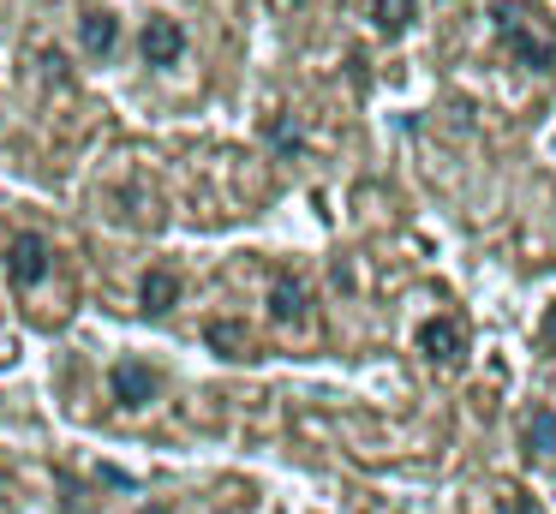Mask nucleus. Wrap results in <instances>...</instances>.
<instances>
[{"label":"nucleus","instance_id":"obj_1","mask_svg":"<svg viewBox=\"0 0 556 514\" xmlns=\"http://www.w3.org/2000/svg\"><path fill=\"white\" fill-rule=\"evenodd\" d=\"M496 36H503L508 60H520V66H532V72H551L556 66V36L544 30L532 12L503 7V12H496Z\"/></svg>","mask_w":556,"mask_h":514},{"label":"nucleus","instance_id":"obj_2","mask_svg":"<svg viewBox=\"0 0 556 514\" xmlns=\"http://www.w3.org/2000/svg\"><path fill=\"white\" fill-rule=\"evenodd\" d=\"M49 239L42 234H13L7 239V281L13 287H37L42 275H49Z\"/></svg>","mask_w":556,"mask_h":514},{"label":"nucleus","instance_id":"obj_3","mask_svg":"<svg viewBox=\"0 0 556 514\" xmlns=\"http://www.w3.org/2000/svg\"><path fill=\"white\" fill-rule=\"evenodd\" d=\"M413 347H419V353L431 359V365H455V359H460V347H467V329H460L455 317H431V323H419Z\"/></svg>","mask_w":556,"mask_h":514},{"label":"nucleus","instance_id":"obj_4","mask_svg":"<svg viewBox=\"0 0 556 514\" xmlns=\"http://www.w3.org/2000/svg\"><path fill=\"white\" fill-rule=\"evenodd\" d=\"M269 317H276L281 329H305V317H312L305 281H293V275H276V287H269Z\"/></svg>","mask_w":556,"mask_h":514},{"label":"nucleus","instance_id":"obj_5","mask_svg":"<svg viewBox=\"0 0 556 514\" xmlns=\"http://www.w3.org/2000/svg\"><path fill=\"white\" fill-rule=\"evenodd\" d=\"M109 383H114V401L121 406H144L150 394H156V371L138 365V359H121V365L109 371Z\"/></svg>","mask_w":556,"mask_h":514},{"label":"nucleus","instance_id":"obj_6","mask_svg":"<svg viewBox=\"0 0 556 514\" xmlns=\"http://www.w3.org/2000/svg\"><path fill=\"white\" fill-rule=\"evenodd\" d=\"M180 54H186L180 18H150V24H144V60H150V66H174Z\"/></svg>","mask_w":556,"mask_h":514},{"label":"nucleus","instance_id":"obj_7","mask_svg":"<svg viewBox=\"0 0 556 514\" xmlns=\"http://www.w3.org/2000/svg\"><path fill=\"white\" fill-rule=\"evenodd\" d=\"M520 442H527V454L539 466H551L556 473V413L551 406H539V413H527V425H520Z\"/></svg>","mask_w":556,"mask_h":514},{"label":"nucleus","instance_id":"obj_8","mask_svg":"<svg viewBox=\"0 0 556 514\" xmlns=\"http://www.w3.org/2000/svg\"><path fill=\"white\" fill-rule=\"evenodd\" d=\"M138 299H144V311H174V299H180V275H174V269H150Z\"/></svg>","mask_w":556,"mask_h":514},{"label":"nucleus","instance_id":"obj_9","mask_svg":"<svg viewBox=\"0 0 556 514\" xmlns=\"http://www.w3.org/2000/svg\"><path fill=\"white\" fill-rule=\"evenodd\" d=\"M210 347H216V353H228V359H245L252 353V335H245V323H210Z\"/></svg>","mask_w":556,"mask_h":514},{"label":"nucleus","instance_id":"obj_10","mask_svg":"<svg viewBox=\"0 0 556 514\" xmlns=\"http://www.w3.org/2000/svg\"><path fill=\"white\" fill-rule=\"evenodd\" d=\"M114 42H121V24H114V12H90V18H85V48H90V54H109Z\"/></svg>","mask_w":556,"mask_h":514},{"label":"nucleus","instance_id":"obj_11","mask_svg":"<svg viewBox=\"0 0 556 514\" xmlns=\"http://www.w3.org/2000/svg\"><path fill=\"white\" fill-rule=\"evenodd\" d=\"M413 24V0H377V30L383 36H401Z\"/></svg>","mask_w":556,"mask_h":514},{"label":"nucleus","instance_id":"obj_12","mask_svg":"<svg viewBox=\"0 0 556 514\" xmlns=\"http://www.w3.org/2000/svg\"><path fill=\"white\" fill-rule=\"evenodd\" d=\"M539 341H544V347H556V305L544 311V323H539Z\"/></svg>","mask_w":556,"mask_h":514},{"label":"nucleus","instance_id":"obj_13","mask_svg":"<svg viewBox=\"0 0 556 514\" xmlns=\"http://www.w3.org/2000/svg\"><path fill=\"white\" fill-rule=\"evenodd\" d=\"M281 7H300V0H281Z\"/></svg>","mask_w":556,"mask_h":514}]
</instances>
